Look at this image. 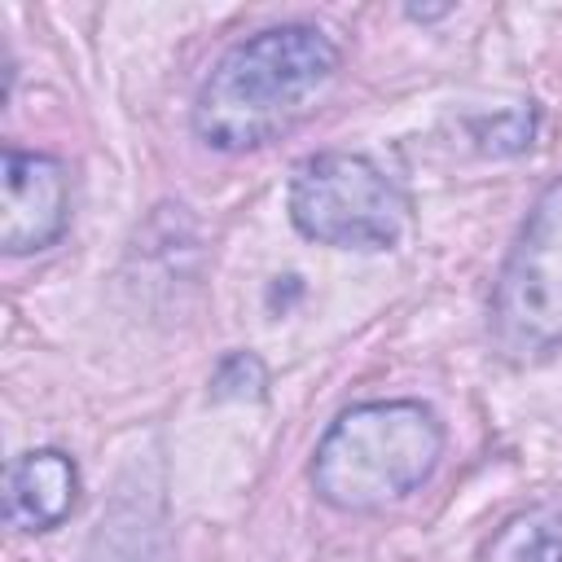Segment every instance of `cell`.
Segmentation results:
<instances>
[{
	"mask_svg": "<svg viewBox=\"0 0 562 562\" xmlns=\"http://www.w3.org/2000/svg\"><path fill=\"white\" fill-rule=\"evenodd\" d=\"M443 457V426L417 400L342 408L312 452V492L342 514H373L417 492Z\"/></svg>",
	"mask_w": 562,
	"mask_h": 562,
	"instance_id": "2",
	"label": "cell"
},
{
	"mask_svg": "<svg viewBox=\"0 0 562 562\" xmlns=\"http://www.w3.org/2000/svg\"><path fill=\"white\" fill-rule=\"evenodd\" d=\"M290 220L307 241L338 250H391L408 228V198L364 154L325 149L290 176Z\"/></svg>",
	"mask_w": 562,
	"mask_h": 562,
	"instance_id": "4",
	"label": "cell"
},
{
	"mask_svg": "<svg viewBox=\"0 0 562 562\" xmlns=\"http://www.w3.org/2000/svg\"><path fill=\"white\" fill-rule=\"evenodd\" d=\"M487 329L509 364H536L562 347V176L544 184L501 263Z\"/></svg>",
	"mask_w": 562,
	"mask_h": 562,
	"instance_id": "3",
	"label": "cell"
},
{
	"mask_svg": "<svg viewBox=\"0 0 562 562\" xmlns=\"http://www.w3.org/2000/svg\"><path fill=\"white\" fill-rule=\"evenodd\" d=\"M479 562H562V505L540 501L509 514L487 536Z\"/></svg>",
	"mask_w": 562,
	"mask_h": 562,
	"instance_id": "7",
	"label": "cell"
},
{
	"mask_svg": "<svg viewBox=\"0 0 562 562\" xmlns=\"http://www.w3.org/2000/svg\"><path fill=\"white\" fill-rule=\"evenodd\" d=\"M79 505V470L57 448L22 452L4 479V509L18 531H53Z\"/></svg>",
	"mask_w": 562,
	"mask_h": 562,
	"instance_id": "6",
	"label": "cell"
},
{
	"mask_svg": "<svg viewBox=\"0 0 562 562\" xmlns=\"http://www.w3.org/2000/svg\"><path fill=\"white\" fill-rule=\"evenodd\" d=\"M70 224V171L61 158L40 149H4L0 167V250L35 255L48 250Z\"/></svg>",
	"mask_w": 562,
	"mask_h": 562,
	"instance_id": "5",
	"label": "cell"
},
{
	"mask_svg": "<svg viewBox=\"0 0 562 562\" xmlns=\"http://www.w3.org/2000/svg\"><path fill=\"white\" fill-rule=\"evenodd\" d=\"M338 75V44L307 22L263 26L211 66L193 97V136L220 154H250L312 114Z\"/></svg>",
	"mask_w": 562,
	"mask_h": 562,
	"instance_id": "1",
	"label": "cell"
}]
</instances>
